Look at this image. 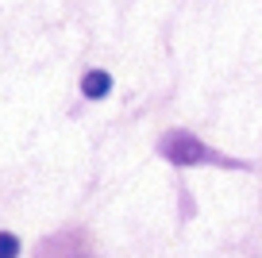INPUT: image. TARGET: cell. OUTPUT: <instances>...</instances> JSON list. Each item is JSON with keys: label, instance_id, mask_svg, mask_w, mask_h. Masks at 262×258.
I'll list each match as a JSON object with an SVG mask.
<instances>
[{"label": "cell", "instance_id": "6da1fadb", "mask_svg": "<svg viewBox=\"0 0 262 258\" xmlns=\"http://www.w3.org/2000/svg\"><path fill=\"white\" fill-rule=\"evenodd\" d=\"M162 154H166L170 162H178V166H196V162H208V150L196 143L193 135H185V131L166 135V139H162Z\"/></svg>", "mask_w": 262, "mask_h": 258}, {"label": "cell", "instance_id": "7a4b0ae2", "mask_svg": "<svg viewBox=\"0 0 262 258\" xmlns=\"http://www.w3.org/2000/svg\"><path fill=\"white\" fill-rule=\"evenodd\" d=\"M81 89H85V97H104V93L112 89V77H108L104 70H93V73H85Z\"/></svg>", "mask_w": 262, "mask_h": 258}, {"label": "cell", "instance_id": "3957f363", "mask_svg": "<svg viewBox=\"0 0 262 258\" xmlns=\"http://www.w3.org/2000/svg\"><path fill=\"white\" fill-rule=\"evenodd\" d=\"M0 258H19V239L8 231H0Z\"/></svg>", "mask_w": 262, "mask_h": 258}]
</instances>
